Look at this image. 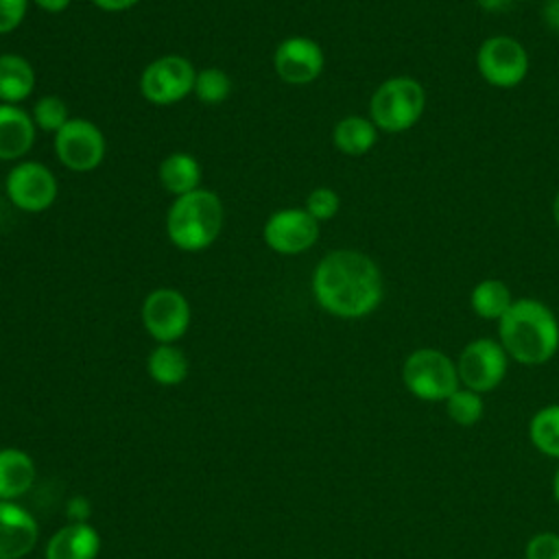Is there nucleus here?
I'll list each match as a JSON object with an SVG mask.
<instances>
[{"instance_id": "f257e3e1", "label": "nucleus", "mask_w": 559, "mask_h": 559, "mask_svg": "<svg viewBox=\"0 0 559 559\" xmlns=\"http://www.w3.org/2000/svg\"><path fill=\"white\" fill-rule=\"evenodd\" d=\"M312 295L325 312L341 319H360L382 301V273L369 255L356 249H334L314 266Z\"/></svg>"}, {"instance_id": "f03ea898", "label": "nucleus", "mask_w": 559, "mask_h": 559, "mask_svg": "<svg viewBox=\"0 0 559 559\" xmlns=\"http://www.w3.org/2000/svg\"><path fill=\"white\" fill-rule=\"evenodd\" d=\"M498 341L522 365L548 362L559 349V321L537 299H515L498 321Z\"/></svg>"}, {"instance_id": "7ed1b4c3", "label": "nucleus", "mask_w": 559, "mask_h": 559, "mask_svg": "<svg viewBox=\"0 0 559 559\" xmlns=\"http://www.w3.org/2000/svg\"><path fill=\"white\" fill-rule=\"evenodd\" d=\"M223 203L216 192L197 188L188 194L175 197L166 212L168 240L188 253L207 249L223 229Z\"/></svg>"}, {"instance_id": "20e7f679", "label": "nucleus", "mask_w": 559, "mask_h": 559, "mask_svg": "<svg viewBox=\"0 0 559 559\" xmlns=\"http://www.w3.org/2000/svg\"><path fill=\"white\" fill-rule=\"evenodd\" d=\"M426 107L424 85L413 76H391L382 81L371 100L369 114L378 131L402 133L421 118Z\"/></svg>"}, {"instance_id": "39448f33", "label": "nucleus", "mask_w": 559, "mask_h": 559, "mask_svg": "<svg viewBox=\"0 0 559 559\" xmlns=\"http://www.w3.org/2000/svg\"><path fill=\"white\" fill-rule=\"evenodd\" d=\"M402 380L415 397L426 402H445L461 384L452 358L435 347L411 352L402 365Z\"/></svg>"}, {"instance_id": "423d86ee", "label": "nucleus", "mask_w": 559, "mask_h": 559, "mask_svg": "<svg viewBox=\"0 0 559 559\" xmlns=\"http://www.w3.org/2000/svg\"><path fill=\"white\" fill-rule=\"evenodd\" d=\"M197 70L181 55L153 59L140 74V94L153 105H175L194 90Z\"/></svg>"}, {"instance_id": "0eeeda50", "label": "nucleus", "mask_w": 559, "mask_h": 559, "mask_svg": "<svg viewBox=\"0 0 559 559\" xmlns=\"http://www.w3.org/2000/svg\"><path fill=\"white\" fill-rule=\"evenodd\" d=\"M476 66L489 85L509 90L526 79L528 52L515 37L493 35L480 44Z\"/></svg>"}, {"instance_id": "6e6552de", "label": "nucleus", "mask_w": 559, "mask_h": 559, "mask_svg": "<svg viewBox=\"0 0 559 559\" xmlns=\"http://www.w3.org/2000/svg\"><path fill=\"white\" fill-rule=\"evenodd\" d=\"M55 155L72 173H90L105 159L107 142L103 131L85 118H70L55 133Z\"/></svg>"}, {"instance_id": "1a4fd4ad", "label": "nucleus", "mask_w": 559, "mask_h": 559, "mask_svg": "<svg viewBox=\"0 0 559 559\" xmlns=\"http://www.w3.org/2000/svg\"><path fill=\"white\" fill-rule=\"evenodd\" d=\"M509 356L500 341L476 338L467 343L456 360L459 380L465 389L476 393L493 391L507 376Z\"/></svg>"}, {"instance_id": "9d476101", "label": "nucleus", "mask_w": 559, "mask_h": 559, "mask_svg": "<svg viewBox=\"0 0 559 559\" xmlns=\"http://www.w3.org/2000/svg\"><path fill=\"white\" fill-rule=\"evenodd\" d=\"M140 317L157 343H175L188 332L190 304L177 288H155L144 297Z\"/></svg>"}, {"instance_id": "9b49d317", "label": "nucleus", "mask_w": 559, "mask_h": 559, "mask_svg": "<svg viewBox=\"0 0 559 559\" xmlns=\"http://www.w3.org/2000/svg\"><path fill=\"white\" fill-rule=\"evenodd\" d=\"M4 190L9 201L22 210V212H44L48 210L59 192L57 179L48 166L41 162H17L7 179H4Z\"/></svg>"}, {"instance_id": "f8f14e48", "label": "nucleus", "mask_w": 559, "mask_h": 559, "mask_svg": "<svg viewBox=\"0 0 559 559\" xmlns=\"http://www.w3.org/2000/svg\"><path fill=\"white\" fill-rule=\"evenodd\" d=\"M319 225L321 223L314 221L306 207H284L266 218L262 238L275 253L299 255L317 242Z\"/></svg>"}, {"instance_id": "ddd939ff", "label": "nucleus", "mask_w": 559, "mask_h": 559, "mask_svg": "<svg viewBox=\"0 0 559 559\" xmlns=\"http://www.w3.org/2000/svg\"><path fill=\"white\" fill-rule=\"evenodd\" d=\"M325 55L323 48L304 35L286 37L273 52V68L277 76L288 85H308L323 72Z\"/></svg>"}, {"instance_id": "4468645a", "label": "nucleus", "mask_w": 559, "mask_h": 559, "mask_svg": "<svg viewBox=\"0 0 559 559\" xmlns=\"http://www.w3.org/2000/svg\"><path fill=\"white\" fill-rule=\"evenodd\" d=\"M35 544V518L13 500H0V559H22Z\"/></svg>"}, {"instance_id": "2eb2a0df", "label": "nucleus", "mask_w": 559, "mask_h": 559, "mask_svg": "<svg viewBox=\"0 0 559 559\" xmlns=\"http://www.w3.org/2000/svg\"><path fill=\"white\" fill-rule=\"evenodd\" d=\"M37 127L20 105L0 103V159L24 157L35 142Z\"/></svg>"}, {"instance_id": "dca6fc26", "label": "nucleus", "mask_w": 559, "mask_h": 559, "mask_svg": "<svg viewBox=\"0 0 559 559\" xmlns=\"http://www.w3.org/2000/svg\"><path fill=\"white\" fill-rule=\"evenodd\" d=\"M100 537L87 522L61 526L46 544V559H96Z\"/></svg>"}, {"instance_id": "f3484780", "label": "nucleus", "mask_w": 559, "mask_h": 559, "mask_svg": "<svg viewBox=\"0 0 559 559\" xmlns=\"http://www.w3.org/2000/svg\"><path fill=\"white\" fill-rule=\"evenodd\" d=\"M35 483L33 459L17 448L0 450V500H15L24 496Z\"/></svg>"}, {"instance_id": "a211bd4d", "label": "nucleus", "mask_w": 559, "mask_h": 559, "mask_svg": "<svg viewBox=\"0 0 559 559\" xmlns=\"http://www.w3.org/2000/svg\"><path fill=\"white\" fill-rule=\"evenodd\" d=\"M35 70L22 55H0V103L17 105L33 94Z\"/></svg>"}, {"instance_id": "6ab92c4d", "label": "nucleus", "mask_w": 559, "mask_h": 559, "mask_svg": "<svg viewBox=\"0 0 559 559\" xmlns=\"http://www.w3.org/2000/svg\"><path fill=\"white\" fill-rule=\"evenodd\" d=\"M157 177L162 188L175 197H181L201 188V166L190 153H183V151H175L166 155L159 164Z\"/></svg>"}, {"instance_id": "aec40b11", "label": "nucleus", "mask_w": 559, "mask_h": 559, "mask_svg": "<svg viewBox=\"0 0 559 559\" xmlns=\"http://www.w3.org/2000/svg\"><path fill=\"white\" fill-rule=\"evenodd\" d=\"M332 142L343 155L360 157L369 153L378 142V127L371 122V118L352 114L334 124Z\"/></svg>"}, {"instance_id": "412c9836", "label": "nucleus", "mask_w": 559, "mask_h": 559, "mask_svg": "<svg viewBox=\"0 0 559 559\" xmlns=\"http://www.w3.org/2000/svg\"><path fill=\"white\" fill-rule=\"evenodd\" d=\"M148 376L164 386H175L188 376V358L173 343H157V347L148 354L146 360Z\"/></svg>"}, {"instance_id": "4be33fe9", "label": "nucleus", "mask_w": 559, "mask_h": 559, "mask_svg": "<svg viewBox=\"0 0 559 559\" xmlns=\"http://www.w3.org/2000/svg\"><path fill=\"white\" fill-rule=\"evenodd\" d=\"M513 301L515 299L511 297L509 286L502 280H496V277L478 282L472 288V295H469L472 310L480 319H489V321H500L504 317V312L511 308Z\"/></svg>"}, {"instance_id": "5701e85b", "label": "nucleus", "mask_w": 559, "mask_h": 559, "mask_svg": "<svg viewBox=\"0 0 559 559\" xmlns=\"http://www.w3.org/2000/svg\"><path fill=\"white\" fill-rule=\"evenodd\" d=\"M528 435L539 452L559 459V404L539 408L531 419Z\"/></svg>"}, {"instance_id": "b1692460", "label": "nucleus", "mask_w": 559, "mask_h": 559, "mask_svg": "<svg viewBox=\"0 0 559 559\" xmlns=\"http://www.w3.org/2000/svg\"><path fill=\"white\" fill-rule=\"evenodd\" d=\"M231 79L225 70L221 68H203L197 72V79H194V96L205 103V105H218L223 100L229 98L231 94Z\"/></svg>"}, {"instance_id": "393cba45", "label": "nucleus", "mask_w": 559, "mask_h": 559, "mask_svg": "<svg viewBox=\"0 0 559 559\" xmlns=\"http://www.w3.org/2000/svg\"><path fill=\"white\" fill-rule=\"evenodd\" d=\"M448 417L459 426H474L483 417V397L472 389H456L445 400Z\"/></svg>"}, {"instance_id": "a878e982", "label": "nucleus", "mask_w": 559, "mask_h": 559, "mask_svg": "<svg viewBox=\"0 0 559 559\" xmlns=\"http://www.w3.org/2000/svg\"><path fill=\"white\" fill-rule=\"evenodd\" d=\"M31 118H33L37 129L48 131L52 135L70 120L68 105L59 96H55V94H46V96L37 98L35 105H33Z\"/></svg>"}, {"instance_id": "bb28decb", "label": "nucleus", "mask_w": 559, "mask_h": 559, "mask_svg": "<svg viewBox=\"0 0 559 559\" xmlns=\"http://www.w3.org/2000/svg\"><path fill=\"white\" fill-rule=\"evenodd\" d=\"M306 212L319 221V223H325L330 218H334L341 210V197L328 188V186H319L314 190H310V194L306 197Z\"/></svg>"}, {"instance_id": "cd10ccee", "label": "nucleus", "mask_w": 559, "mask_h": 559, "mask_svg": "<svg viewBox=\"0 0 559 559\" xmlns=\"http://www.w3.org/2000/svg\"><path fill=\"white\" fill-rule=\"evenodd\" d=\"M524 557L526 559H559V535L550 533V531L533 535L526 544Z\"/></svg>"}, {"instance_id": "c85d7f7f", "label": "nucleus", "mask_w": 559, "mask_h": 559, "mask_svg": "<svg viewBox=\"0 0 559 559\" xmlns=\"http://www.w3.org/2000/svg\"><path fill=\"white\" fill-rule=\"evenodd\" d=\"M28 2L31 0H0V35L15 31L24 22Z\"/></svg>"}, {"instance_id": "c756f323", "label": "nucleus", "mask_w": 559, "mask_h": 559, "mask_svg": "<svg viewBox=\"0 0 559 559\" xmlns=\"http://www.w3.org/2000/svg\"><path fill=\"white\" fill-rule=\"evenodd\" d=\"M87 515H90V504L85 498L76 496L68 502V518L70 522H87Z\"/></svg>"}, {"instance_id": "7c9ffc66", "label": "nucleus", "mask_w": 559, "mask_h": 559, "mask_svg": "<svg viewBox=\"0 0 559 559\" xmlns=\"http://www.w3.org/2000/svg\"><path fill=\"white\" fill-rule=\"evenodd\" d=\"M96 9L100 11H107V13H120V11H127L131 7H135L140 0H90Z\"/></svg>"}, {"instance_id": "2f4dec72", "label": "nucleus", "mask_w": 559, "mask_h": 559, "mask_svg": "<svg viewBox=\"0 0 559 559\" xmlns=\"http://www.w3.org/2000/svg\"><path fill=\"white\" fill-rule=\"evenodd\" d=\"M542 17L550 31L559 33V0H546L542 9Z\"/></svg>"}, {"instance_id": "473e14b6", "label": "nucleus", "mask_w": 559, "mask_h": 559, "mask_svg": "<svg viewBox=\"0 0 559 559\" xmlns=\"http://www.w3.org/2000/svg\"><path fill=\"white\" fill-rule=\"evenodd\" d=\"M39 9H44L46 13H61L70 7L72 0H33Z\"/></svg>"}, {"instance_id": "72a5a7b5", "label": "nucleus", "mask_w": 559, "mask_h": 559, "mask_svg": "<svg viewBox=\"0 0 559 559\" xmlns=\"http://www.w3.org/2000/svg\"><path fill=\"white\" fill-rule=\"evenodd\" d=\"M478 4L489 13H500V11H507L513 4V0H478Z\"/></svg>"}, {"instance_id": "f704fd0d", "label": "nucleus", "mask_w": 559, "mask_h": 559, "mask_svg": "<svg viewBox=\"0 0 559 559\" xmlns=\"http://www.w3.org/2000/svg\"><path fill=\"white\" fill-rule=\"evenodd\" d=\"M552 218H555V223H557V227H559V190H557L555 201H552Z\"/></svg>"}, {"instance_id": "c9c22d12", "label": "nucleus", "mask_w": 559, "mask_h": 559, "mask_svg": "<svg viewBox=\"0 0 559 559\" xmlns=\"http://www.w3.org/2000/svg\"><path fill=\"white\" fill-rule=\"evenodd\" d=\"M552 496H555V500H557V504H559V469H557V474H555V478H552Z\"/></svg>"}]
</instances>
